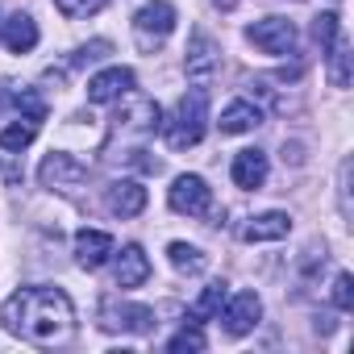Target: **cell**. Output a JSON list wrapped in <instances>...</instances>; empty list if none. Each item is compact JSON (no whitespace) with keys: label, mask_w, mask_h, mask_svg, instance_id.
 I'll return each instance as SVG.
<instances>
[{"label":"cell","mask_w":354,"mask_h":354,"mask_svg":"<svg viewBox=\"0 0 354 354\" xmlns=\"http://www.w3.org/2000/svg\"><path fill=\"white\" fill-rule=\"evenodd\" d=\"M109 50H113L109 42H88V46H80V50L71 55V67H84V63H100Z\"/></svg>","instance_id":"obj_28"},{"label":"cell","mask_w":354,"mask_h":354,"mask_svg":"<svg viewBox=\"0 0 354 354\" xmlns=\"http://www.w3.org/2000/svg\"><path fill=\"white\" fill-rule=\"evenodd\" d=\"M209 129V92L205 88H192L188 96H180V104L171 109V117L158 125V133L167 138L171 150H188L205 138Z\"/></svg>","instance_id":"obj_3"},{"label":"cell","mask_w":354,"mask_h":354,"mask_svg":"<svg viewBox=\"0 0 354 354\" xmlns=\"http://www.w3.org/2000/svg\"><path fill=\"white\" fill-rule=\"evenodd\" d=\"M0 26H5V21H0Z\"/></svg>","instance_id":"obj_31"},{"label":"cell","mask_w":354,"mask_h":354,"mask_svg":"<svg viewBox=\"0 0 354 354\" xmlns=\"http://www.w3.org/2000/svg\"><path fill=\"white\" fill-rule=\"evenodd\" d=\"M230 175H234V184L242 192H259L267 184V175H271V162L263 150H238L234 162H230Z\"/></svg>","instance_id":"obj_13"},{"label":"cell","mask_w":354,"mask_h":354,"mask_svg":"<svg viewBox=\"0 0 354 354\" xmlns=\"http://www.w3.org/2000/svg\"><path fill=\"white\" fill-rule=\"evenodd\" d=\"M225 296H230V288H225V283H209V288L196 296V304H192V321H217V313H221Z\"/></svg>","instance_id":"obj_21"},{"label":"cell","mask_w":354,"mask_h":354,"mask_svg":"<svg viewBox=\"0 0 354 354\" xmlns=\"http://www.w3.org/2000/svg\"><path fill=\"white\" fill-rule=\"evenodd\" d=\"M246 42L254 50H263V55H292L300 34H296V26L288 17H259V21L246 26Z\"/></svg>","instance_id":"obj_6"},{"label":"cell","mask_w":354,"mask_h":354,"mask_svg":"<svg viewBox=\"0 0 354 354\" xmlns=\"http://www.w3.org/2000/svg\"><path fill=\"white\" fill-rule=\"evenodd\" d=\"M167 205L180 217H209L213 213V188L201 180V175H180L167 192Z\"/></svg>","instance_id":"obj_7"},{"label":"cell","mask_w":354,"mask_h":354,"mask_svg":"<svg viewBox=\"0 0 354 354\" xmlns=\"http://www.w3.org/2000/svg\"><path fill=\"white\" fill-rule=\"evenodd\" d=\"M325 55H329V84H333V88H346V84H350V59H354L350 46L337 38Z\"/></svg>","instance_id":"obj_22"},{"label":"cell","mask_w":354,"mask_h":354,"mask_svg":"<svg viewBox=\"0 0 354 354\" xmlns=\"http://www.w3.org/2000/svg\"><path fill=\"white\" fill-rule=\"evenodd\" d=\"M104 209H109L113 217L129 221V217H138V213L146 209V188H142L138 180H117V184L104 192Z\"/></svg>","instance_id":"obj_14"},{"label":"cell","mask_w":354,"mask_h":354,"mask_svg":"<svg viewBox=\"0 0 354 354\" xmlns=\"http://www.w3.org/2000/svg\"><path fill=\"white\" fill-rule=\"evenodd\" d=\"M0 325L30 346H67L75 337V304L63 288H21L0 304Z\"/></svg>","instance_id":"obj_1"},{"label":"cell","mask_w":354,"mask_h":354,"mask_svg":"<svg viewBox=\"0 0 354 354\" xmlns=\"http://www.w3.org/2000/svg\"><path fill=\"white\" fill-rule=\"evenodd\" d=\"M113 238L104 234V230H80L75 234V263L84 267V271H96V267H104L109 259H113Z\"/></svg>","instance_id":"obj_15"},{"label":"cell","mask_w":354,"mask_h":354,"mask_svg":"<svg viewBox=\"0 0 354 354\" xmlns=\"http://www.w3.org/2000/svg\"><path fill=\"white\" fill-rule=\"evenodd\" d=\"M13 96H17V84H9V80H0V117H5V113L13 109Z\"/></svg>","instance_id":"obj_29"},{"label":"cell","mask_w":354,"mask_h":354,"mask_svg":"<svg viewBox=\"0 0 354 354\" xmlns=\"http://www.w3.org/2000/svg\"><path fill=\"white\" fill-rule=\"evenodd\" d=\"M221 133H230V138H238V133H250V129H259L263 125V109L254 104V100H234V104H225L221 109Z\"/></svg>","instance_id":"obj_18"},{"label":"cell","mask_w":354,"mask_h":354,"mask_svg":"<svg viewBox=\"0 0 354 354\" xmlns=\"http://www.w3.org/2000/svg\"><path fill=\"white\" fill-rule=\"evenodd\" d=\"M38 180H42V188H50V192H59V196H80V192L88 188V167H84L75 154L55 150V154L42 158Z\"/></svg>","instance_id":"obj_4"},{"label":"cell","mask_w":354,"mask_h":354,"mask_svg":"<svg viewBox=\"0 0 354 354\" xmlns=\"http://www.w3.org/2000/svg\"><path fill=\"white\" fill-rule=\"evenodd\" d=\"M337 30H342V21H337V13H321L317 21H313V42L321 46V55L337 42Z\"/></svg>","instance_id":"obj_25"},{"label":"cell","mask_w":354,"mask_h":354,"mask_svg":"<svg viewBox=\"0 0 354 354\" xmlns=\"http://www.w3.org/2000/svg\"><path fill=\"white\" fill-rule=\"evenodd\" d=\"M121 100H125V109H121V113H117V121H113L109 146H117V142H121V154H113V158L142 162V158H138V154H146V150H142V142L158 133V125H162V113H158V104H154V100H146V96H133V92H125ZM142 167H146V162H142Z\"/></svg>","instance_id":"obj_2"},{"label":"cell","mask_w":354,"mask_h":354,"mask_svg":"<svg viewBox=\"0 0 354 354\" xmlns=\"http://www.w3.org/2000/svg\"><path fill=\"white\" fill-rule=\"evenodd\" d=\"M213 5H217L221 13H230V9H238V0H213Z\"/></svg>","instance_id":"obj_30"},{"label":"cell","mask_w":354,"mask_h":354,"mask_svg":"<svg viewBox=\"0 0 354 354\" xmlns=\"http://www.w3.org/2000/svg\"><path fill=\"white\" fill-rule=\"evenodd\" d=\"M133 84H138V75H133L129 67H104V71H96V75L88 80V100H92V104L121 100L125 92H133Z\"/></svg>","instance_id":"obj_12"},{"label":"cell","mask_w":354,"mask_h":354,"mask_svg":"<svg viewBox=\"0 0 354 354\" xmlns=\"http://www.w3.org/2000/svg\"><path fill=\"white\" fill-rule=\"evenodd\" d=\"M38 138V121L21 117V121H9L5 129H0V150H9V154H21L30 142Z\"/></svg>","instance_id":"obj_20"},{"label":"cell","mask_w":354,"mask_h":354,"mask_svg":"<svg viewBox=\"0 0 354 354\" xmlns=\"http://www.w3.org/2000/svg\"><path fill=\"white\" fill-rule=\"evenodd\" d=\"M205 346H209V342H205V333H201V321L184 325L180 333L167 342V350H175V354H184V350H205Z\"/></svg>","instance_id":"obj_26"},{"label":"cell","mask_w":354,"mask_h":354,"mask_svg":"<svg viewBox=\"0 0 354 354\" xmlns=\"http://www.w3.org/2000/svg\"><path fill=\"white\" fill-rule=\"evenodd\" d=\"M288 234H292V217L279 213V209L259 213V217H250V221L242 225V242H279V238H288Z\"/></svg>","instance_id":"obj_17"},{"label":"cell","mask_w":354,"mask_h":354,"mask_svg":"<svg viewBox=\"0 0 354 354\" xmlns=\"http://www.w3.org/2000/svg\"><path fill=\"white\" fill-rule=\"evenodd\" d=\"M38 21L30 17V13H13V17H5V26H0V42H5L13 55H30L34 46H38Z\"/></svg>","instance_id":"obj_16"},{"label":"cell","mask_w":354,"mask_h":354,"mask_svg":"<svg viewBox=\"0 0 354 354\" xmlns=\"http://www.w3.org/2000/svg\"><path fill=\"white\" fill-rule=\"evenodd\" d=\"M146 279H150V259H146V250H142L138 242H129V246L113 250V283H117L121 292L142 288Z\"/></svg>","instance_id":"obj_11"},{"label":"cell","mask_w":354,"mask_h":354,"mask_svg":"<svg viewBox=\"0 0 354 354\" xmlns=\"http://www.w3.org/2000/svg\"><path fill=\"white\" fill-rule=\"evenodd\" d=\"M167 259H171V267L180 271V275H201L209 267V254L201 246H188V242H171L167 246Z\"/></svg>","instance_id":"obj_19"},{"label":"cell","mask_w":354,"mask_h":354,"mask_svg":"<svg viewBox=\"0 0 354 354\" xmlns=\"http://www.w3.org/2000/svg\"><path fill=\"white\" fill-rule=\"evenodd\" d=\"M184 71H188V80H192L196 88H209V84L217 80V71H221V46H217L205 30L192 34L188 55H184Z\"/></svg>","instance_id":"obj_8"},{"label":"cell","mask_w":354,"mask_h":354,"mask_svg":"<svg viewBox=\"0 0 354 354\" xmlns=\"http://www.w3.org/2000/svg\"><path fill=\"white\" fill-rule=\"evenodd\" d=\"M175 30V9L167 0H146V5L133 13V42L138 50H158Z\"/></svg>","instance_id":"obj_5"},{"label":"cell","mask_w":354,"mask_h":354,"mask_svg":"<svg viewBox=\"0 0 354 354\" xmlns=\"http://www.w3.org/2000/svg\"><path fill=\"white\" fill-rule=\"evenodd\" d=\"M109 0H55V9L67 17V21H84V17H96Z\"/></svg>","instance_id":"obj_24"},{"label":"cell","mask_w":354,"mask_h":354,"mask_svg":"<svg viewBox=\"0 0 354 354\" xmlns=\"http://www.w3.org/2000/svg\"><path fill=\"white\" fill-rule=\"evenodd\" d=\"M217 321L225 325V333H230V337H246V333H254V325L263 321V300H259V292L225 296V304H221Z\"/></svg>","instance_id":"obj_9"},{"label":"cell","mask_w":354,"mask_h":354,"mask_svg":"<svg viewBox=\"0 0 354 354\" xmlns=\"http://www.w3.org/2000/svg\"><path fill=\"white\" fill-rule=\"evenodd\" d=\"M329 296H333V304H337V308H354V279H350L346 271H337V275H333Z\"/></svg>","instance_id":"obj_27"},{"label":"cell","mask_w":354,"mask_h":354,"mask_svg":"<svg viewBox=\"0 0 354 354\" xmlns=\"http://www.w3.org/2000/svg\"><path fill=\"white\" fill-rule=\"evenodd\" d=\"M13 109L21 113V117H30V121H46V100L34 92V88H17V96H13Z\"/></svg>","instance_id":"obj_23"},{"label":"cell","mask_w":354,"mask_h":354,"mask_svg":"<svg viewBox=\"0 0 354 354\" xmlns=\"http://www.w3.org/2000/svg\"><path fill=\"white\" fill-rule=\"evenodd\" d=\"M150 325H154V308L146 304H121V300L100 304V329L109 333H146Z\"/></svg>","instance_id":"obj_10"}]
</instances>
